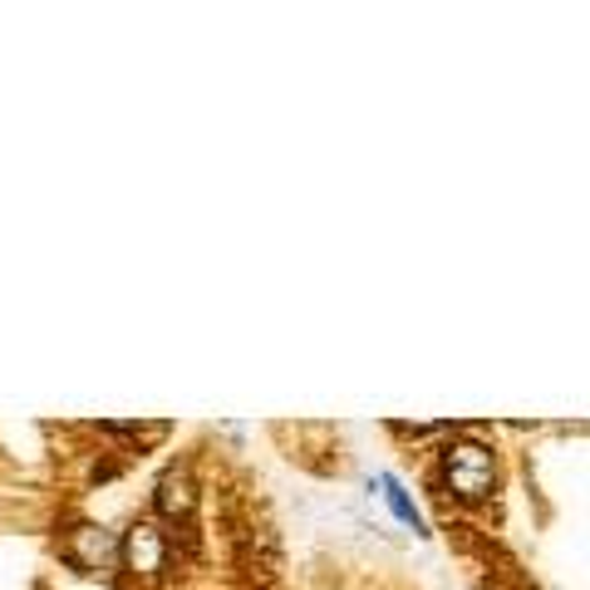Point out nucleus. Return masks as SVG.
<instances>
[{"instance_id":"nucleus-1","label":"nucleus","mask_w":590,"mask_h":590,"mask_svg":"<svg viewBox=\"0 0 590 590\" xmlns=\"http://www.w3.org/2000/svg\"><path fill=\"white\" fill-rule=\"evenodd\" d=\"M443 483L453 497L463 502H483L492 497L497 487V457H492L487 443H473V439H457L443 447Z\"/></svg>"},{"instance_id":"nucleus-2","label":"nucleus","mask_w":590,"mask_h":590,"mask_svg":"<svg viewBox=\"0 0 590 590\" xmlns=\"http://www.w3.org/2000/svg\"><path fill=\"white\" fill-rule=\"evenodd\" d=\"M118 561L128 566L134 576H162L168 566V537L158 531V521H134V527L118 537Z\"/></svg>"},{"instance_id":"nucleus-3","label":"nucleus","mask_w":590,"mask_h":590,"mask_svg":"<svg viewBox=\"0 0 590 590\" xmlns=\"http://www.w3.org/2000/svg\"><path fill=\"white\" fill-rule=\"evenodd\" d=\"M64 561L80 566L84 576H104L118 566V537L108 527H74L64 541Z\"/></svg>"},{"instance_id":"nucleus-4","label":"nucleus","mask_w":590,"mask_h":590,"mask_svg":"<svg viewBox=\"0 0 590 590\" xmlns=\"http://www.w3.org/2000/svg\"><path fill=\"white\" fill-rule=\"evenodd\" d=\"M152 507H158V517L168 521H188L197 512V483H192V467L188 463H172L168 473L158 477V487H152Z\"/></svg>"},{"instance_id":"nucleus-5","label":"nucleus","mask_w":590,"mask_h":590,"mask_svg":"<svg viewBox=\"0 0 590 590\" xmlns=\"http://www.w3.org/2000/svg\"><path fill=\"white\" fill-rule=\"evenodd\" d=\"M369 487H379V497H384V507H389L393 517L403 521V527L413 531V537H429V521H423L419 502L409 497V487H403L399 477H393V473H379V477H375V483H369Z\"/></svg>"}]
</instances>
